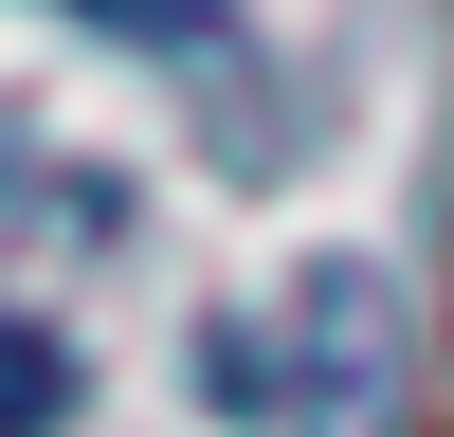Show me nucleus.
<instances>
[{
	"mask_svg": "<svg viewBox=\"0 0 454 437\" xmlns=\"http://www.w3.org/2000/svg\"><path fill=\"white\" fill-rule=\"evenodd\" d=\"M91 19H109V36H182L200 0H91Z\"/></svg>",
	"mask_w": 454,
	"mask_h": 437,
	"instance_id": "nucleus-1",
	"label": "nucleus"
}]
</instances>
